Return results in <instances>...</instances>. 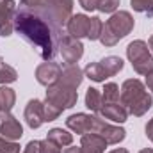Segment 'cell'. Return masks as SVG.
Here are the masks:
<instances>
[{"label":"cell","mask_w":153,"mask_h":153,"mask_svg":"<svg viewBox=\"0 0 153 153\" xmlns=\"http://www.w3.org/2000/svg\"><path fill=\"white\" fill-rule=\"evenodd\" d=\"M43 114H45V121H53V119H57L59 116L62 114V112H61L57 107H53V105L43 102Z\"/></svg>","instance_id":"cell-29"},{"label":"cell","mask_w":153,"mask_h":153,"mask_svg":"<svg viewBox=\"0 0 153 153\" xmlns=\"http://www.w3.org/2000/svg\"><path fill=\"white\" fill-rule=\"evenodd\" d=\"M14 14H16V2L14 0H2L0 2V36L9 38L14 30Z\"/></svg>","instance_id":"cell-9"},{"label":"cell","mask_w":153,"mask_h":153,"mask_svg":"<svg viewBox=\"0 0 153 153\" xmlns=\"http://www.w3.org/2000/svg\"><path fill=\"white\" fill-rule=\"evenodd\" d=\"M89 22H91V18L85 16V14H73V16L68 20V25H66L68 34H70L71 38H76V39L87 38Z\"/></svg>","instance_id":"cell-14"},{"label":"cell","mask_w":153,"mask_h":153,"mask_svg":"<svg viewBox=\"0 0 153 153\" xmlns=\"http://www.w3.org/2000/svg\"><path fill=\"white\" fill-rule=\"evenodd\" d=\"M109 153H128V150H125V148H116V150H112V152Z\"/></svg>","instance_id":"cell-37"},{"label":"cell","mask_w":153,"mask_h":153,"mask_svg":"<svg viewBox=\"0 0 153 153\" xmlns=\"http://www.w3.org/2000/svg\"><path fill=\"white\" fill-rule=\"evenodd\" d=\"M23 153H39V141H30L23 148Z\"/></svg>","instance_id":"cell-32"},{"label":"cell","mask_w":153,"mask_h":153,"mask_svg":"<svg viewBox=\"0 0 153 153\" xmlns=\"http://www.w3.org/2000/svg\"><path fill=\"white\" fill-rule=\"evenodd\" d=\"M119 7V0H98V11L100 13H116Z\"/></svg>","instance_id":"cell-28"},{"label":"cell","mask_w":153,"mask_h":153,"mask_svg":"<svg viewBox=\"0 0 153 153\" xmlns=\"http://www.w3.org/2000/svg\"><path fill=\"white\" fill-rule=\"evenodd\" d=\"M80 148L84 153H103L107 148V143L103 137H100L98 134H84L82 141H80Z\"/></svg>","instance_id":"cell-16"},{"label":"cell","mask_w":153,"mask_h":153,"mask_svg":"<svg viewBox=\"0 0 153 153\" xmlns=\"http://www.w3.org/2000/svg\"><path fill=\"white\" fill-rule=\"evenodd\" d=\"M14 30L25 39L41 59L52 61L59 52V43L64 32L57 30L45 16L39 13L20 7L14 14Z\"/></svg>","instance_id":"cell-1"},{"label":"cell","mask_w":153,"mask_h":153,"mask_svg":"<svg viewBox=\"0 0 153 153\" xmlns=\"http://www.w3.org/2000/svg\"><path fill=\"white\" fill-rule=\"evenodd\" d=\"M20 2H22V5L27 7V9H36L43 0H20Z\"/></svg>","instance_id":"cell-33"},{"label":"cell","mask_w":153,"mask_h":153,"mask_svg":"<svg viewBox=\"0 0 153 153\" xmlns=\"http://www.w3.org/2000/svg\"><path fill=\"white\" fill-rule=\"evenodd\" d=\"M144 130H146V137L153 143V117L148 121V125H146V128H144Z\"/></svg>","instance_id":"cell-34"},{"label":"cell","mask_w":153,"mask_h":153,"mask_svg":"<svg viewBox=\"0 0 153 153\" xmlns=\"http://www.w3.org/2000/svg\"><path fill=\"white\" fill-rule=\"evenodd\" d=\"M119 85L116 84V82H109V84H105V87H103V93H102V96H103V103H112V102H119Z\"/></svg>","instance_id":"cell-24"},{"label":"cell","mask_w":153,"mask_h":153,"mask_svg":"<svg viewBox=\"0 0 153 153\" xmlns=\"http://www.w3.org/2000/svg\"><path fill=\"white\" fill-rule=\"evenodd\" d=\"M25 121L27 125L34 130V128H39L43 123H45V114H43V102L39 100H30L25 107Z\"/></svg>","instance_id":"cell-13"},{"label":"cell","mask_w":153,"mask_h":153,"mask_svg":"<svg viewBox=\"0 0 153 153\" xmlns=\"http://www.w3.org/2000/svg\"><path fill=\"white\" fill-rule=\"evenodd\" d=\"M18 73L13 66L5 64V62H0V85H7V84H13L16 82Z\"/></svg>","instance_id":"cell-23"},{"label":"cell","mask_w":153,"mask_h":153,"mask_svg":"<svg viewBox=\"0 0 153 153\" xmlns=\"http://www.w3.org/2000/svg\"><path fill=\"white\" fill-rule=\"evenodd\" d=\"M62 68L57 64V62H52V61H46L43 64H39L36 68V80H38L41 85H52L59 80Z\"/></svg>","instance_id":"cell-11"},{"label":"cell","mask_w":153,"mask_h":153,"mask_svg":"<svg viewBox=\"0 0 153 153\" xmlns=\"http://www.w3.org/2000/svg\"><path fill=\"white\" fill-rule=\"evenodd\" d=\"M46 139L53 141V143H55L57 146H61V148L71 146V143H73V135H71L68 130H62V128H52V130L48 132Z\"/></svg>","instance_id":"cell-20"},{"label":"cell","mask_w":153,"mask_h":153,"mask_svg":"<svg viewBox=\"0 0 153 153\" xmlns=\"http://www.w3.org/2000/svg\"><path fill=\"white\" fill-rule=\"evenodd\" d=\"M84 71L78 68V64H68L62 71H61V76L57 82L68 85V87H73V89H78V85L82 84L84 80Z\"/></svg>","instance_id":"cell-15"},{"label":"cell","mask_w":153,"mask_h":153,"mask_svg":"<svg viewBox=\"0 0 153 153\" xmlns=\"http://www.w3.org/2000/svg\"><path fill=\"white\" fill-rule=\"evenodd\" d=\"M100 64L103 66L105 73H107L109 76L117 75V73H119V71L123 70V66H125L123 59H121V57H116V55H109V57L102 59V61H100Z\"/></svg>","instance_id":"cell-21"},{"label":"cell","mask_w":153,"mask_h":153,"mask_svg":"<svg viewBox=\"0 0 153 153\" xmlns=\"http://www.w3.org/2000/svg\"><path fill=\"white\" fill-rule=\"evenodd\" d=\"M45 16L57 30L68 25V20L73 16V0H43L36 9H32Z\"/></svg>","instance_id":"cell-3"},{"label":"cell","mask_w":153,"mask_h":153,"mask_svg":"<svg viewBox=\"0 0 153 153\" xmlns=\"http://www.w3.org/2000/svg\"><path fill=\"white\" fill-rule=\"evenodd\" d=\"M134 18L128 11H117V13H112V16L107 20L105 27L114 34L117 39H123L126 38L132 30H134Z\"/></svg>","instance_id":"cell-6"},{"label":"cell","mask_w":153,"mask_h":153,"mask_svg":"<svg viewBox=\"0 0 153 153\" xmlns=\"http://www.w3.org/2000/svg\"><path fill=\"white\" fill-rule=\"evenodd\" d=\"M93 119H94V116L85 114V112H76V114H71L66 119V126H68L71 132L84 135V134H89V132H91V128H93Z\"/></svg>","instance_id":"cell-12"},{"label":"cell","mask_w":153,"mask_h":153,"mask_svg":"<svg viewBox=\"0 0 153 153\" xmlns=\"http://www.w3.org/2000/svg\"><path fill=\"white\" fill-rule=\"evenodd\" d=\"M78 2L85 11H94L98 7V0H78Z\"/></svg>","instance_id":"cell-31"},{"label":"cell","mask_w":153,"mask_h":153,"mask_svg":"<svg viewBox=\"0 0 153 153\" xmlns=\"http://www.w3.org/2000/svg\"><path fill=\"white\" fill-rule=\"evenodd\" d=\"M146 85H148V89L153 93V71L146 75Z\"/></svg>","instance_id":"cell-35"},{"label":"cell","mask_w":153,"mask_h":153,"mask_svg":"<svg viewBox=\"0 0 153 153\" xmlns=\"http://www.w3.org/2000/svg\"><path fill=\"white\" fill-rule=\"evenodd\" d=\"M0 153H20V144L0 135Z\"/></svg>","instance_id":"cell-27"},{"label":"cell","mask_w":153,"mask_h":153,"mask_svg":"<svg viewBox=\"0 0 153 153\" xmlns=\"http://www.w3.org/2000/svg\"><path fill=\"white\" fill-rule=\"evenodd\" d=\"M16 103V93L7 87V85H2L0 87V112L5 114V112H11L13 107Z\"/></svg>","instance_id":"cell-18"},{"label":"cell","mask_w":153,"mask_h":153,"mask_svg":"<svg viewBox=\"0 0 153 153\" xmlns=\"http://www.w3.org/2000/svg\"><path fill=\"white\" fill-rule=\"evenodd\" d=\"M39 153H61V146H57L50 139L39 141Z\"/></svg>","instance_id":"cell-30"},{"label":"cell","mask_w":153,"mask_h":153,"mask_svg":"<svg viewBox=\"0 0 153 153\" xmlns=\"http://www.w3.org/2000/svg\"><path fill=\"white\" fill-rule=\"evenodd\" d=\"M139 153H153V148H144V150H141Z\"/></svg>","instance_id":"cell-39"},{"label":"cell","mask_w":153,"mask_h":153,"mask_svg":"<svg viewBox=\"0 0 153 153\" xmlns=\"http://www.w3.org/2000/svg\"><path fill=\"white\" fill-rule=\"evenodd\" d=\"M59 52L66 64H76L84 55V45L80 39L71 38L70 34H62L59 43Z\"/></svg>","instance_id":"cell-8"},{"label":"cell","mask_w":153,"mask_h":153,"mask_svg":"<svg viewBox=\"0 0 153 153\" xmlns=\"http://www.w3.org/2000/svg\"><path fill=\"white\" fill-rule=\"evenodd\" d=\"M91 132L93 134H98L100 137H103L107 144H119L125 139V135H126V132L121 126H114V125L103 121L100 116H94Z\"/></svg>","instance_id":"cell-7"},{"label":"cell","mask_w":153,"mask_h":153,"mask_svg":"<svg viewBox=\"0 0 153 153\" xmlns=\"http://www.w3.org/2000/svg\"><path fill=\"white\" fill-rule=\"evenodd\" d=\"M102 29H103L102 20H100L98 16H93L91 22H89V29H87V39H89V41H96V39H100Z\"/></svg>","instance_id":"cell-25"},{"label":"cell","mask_w":153,"mask_h":153,"mask_svg":"<svg viewBox=\"0 0 153 153\" xmlns=\"http://www.w3.org/2000/svg\"><path fill=\"white\" fill-rule=\"evenodd\" d=\"M121 105L128 111L132 116H144L153 105L152 94L146 91V85L137 80V78H128L121 85V94H119Z\"/></svg>","instance_id":"cell-2"},{"label":"cell","mask_w":153,"mask_h":153,"mask_svg":"<svg viewBox=\"0 0 153 153\" xmlns=\"http://www.w3.org/2000/svg\"><path fill=\"white\" fill-rule=\"evenodd\" d=\"M85 107L93 112H100L103 107V96L96 87H89L85 93Z\"/></svg>","instance_id":"cell-19"},{"label":"cell","mask_w":153,"mask_h":153,"mask_svg":"<svg viewBox=\"0 0 153 153\" xmlns=\"http://www.w3.org/2000/svg\"><path fill=\"white\" fill-rule=\"evenodd\" d=\"M126 57L132 62V68L139 75H148L153 71V55L148 45L143 39H135L126 46Z\"/></svg>","instance_id":"cell-4"},{"label":"cell","mask_w":153,"mask_h":153,"mask_svg":"<svg viewBox=\"0 0 153 153\" xmlns=\"http://www.w3.org/2000/svg\"><path fill=\"white\" fill-rule=\"evenodd\" d=\"M84 75L91 78L93 82H105V78H109V75L105 73V70L100 62H89L84 68Z\"/></svg>","instance_id":"cell-22"},{"label":"cell","mask_w":153,"mask_h":153,"mask_svg":"<svg viewBox=\"0 0 153 153\" xmlns=\"http://www.w3.org/2000/svg\"><path fill=\"white\" fill-rule=\"evenodd\" d=\"M0 134L9 141H18L23 135V126L11 112H5L0 117Z\"/></svg>","instance_id":"cell-10"},{"label":"cell","mask_w":153,"mask_h":153,"mask_svg":"<svg viewBox=\"0 0 153 153\" xmlns=\"http://www.w3.org/2000/svg\"><path fill=\"white\" fill-rule=\"evenodd\" d=\"M100 114L105 119H111L114 123H125L128 117V111L119 103V102H112V103H103Z\"/></svg>","instance_id":"cell-17"},{"label":"cell","mask_w":153,"mask_h":153,"mask_svg":"<svg viewBox=\"0 0 153 153\" xmlns=\"http://www.w3.org/2000/svg\"><path fill=\"white\" fill-rule=\"evenodd\" d=\"M148 48H150V52H153V36L150 38V41H148Z\"/></svg>","instance_id":"cell-38"},{"label":"cell","mask_w":153,"mask_h":153,"mask_svg":"<svg viewBox=\"0 0 153 153\" xmlns=\"http://www.w3.org/2000/svg\"><path fill=\"white\" fill-rule=\"evenodd\" d=\"M45 102L50 103V105H53V107H57L62 112V111L71 109V107L76 105L78 93L73 87H68V85H64L61 82H55V84L48 85V89H46V100Z\"/></svg>","instance_id":"cell-5"},{"label":"cell","mask_w":153,"mask_h":153,"mask_svg":"<svg viewBox=\"0 0 153 153\" xmlns=\"http://www.w3.org/2000/svg\"><path fill=\"white\" fill-rule=\"evenodd\" d=\"M130 5L134 11L148 14V18L153 16V0H130Z\"/></svg>","instance_id":"cell-26"},{"label":"cell","mask_w":153,"mask_h":153,"mask_svg":"<svg viewBox=\"0 0 153 153\" xmlns=\"http://www.w3.org/2000/svg\"><path fill=\"white\" fill-rule=\"evenodd\" d=\"M64 153H84V152H82L80 146H70V148L64 150Z\"/></svg>","instance_id":"cell-36"}]
</instances>
